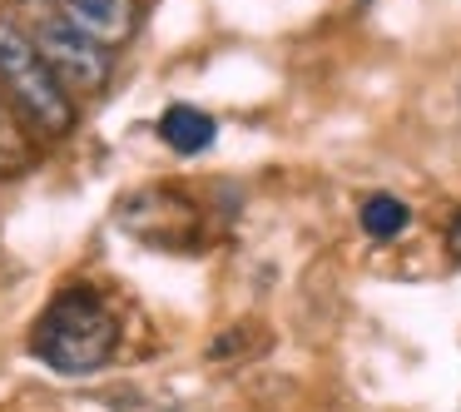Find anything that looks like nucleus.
<instances>
[{
	"instance_id": "1",
	"label": "nucleus",
	"mask_w": 461,
	"mask_h": 412,
	"mask_svg": "<svg viewBox=\"0 0 461 412\" xmlns=\"http://www.w3.org/2000/svg\"><path fill=\"white\" fill-rule=\"evenodd\" d=\"M31 348L55 372H95L120 348V318L90 288H65L50 298L31 333Z\"/></svg>"
},
{
	"instance_id": "2",
	"label": "nucleus",
	"mask_w": 461,
	"mask_h": 412,
	"mask_svg": "<svg viewBox=\"0 0 461 412\" xmlns=\"http://www.w3.org/2000/svg\"><path fill=\"white\" fill-rule=\"evenodd\" d=\"M0 90L25 114L31 130L50 134V140L75 130V95L50 70V60L41 55L35 35L25 25H15L11 15H0Z\"/></svg>"
},
{
	"instance_id": "3",
	"label": "nucleus",
	"mask_w": 461,
	"mask_h": 412,
	"mask_svg": "<svg viewBox=\"0 0 461 412\" xmlns=\"http://www.w3.org/2000/svg\"><path fill=\"white\" fill-rule=\"evenodd\" d=\"M35 45H41V55L50 60V70L65 80V90L70 95H100L104 85H110L114 75V60H110V45L95 41L90 31H80L75 21H65L60 11L41 15V21L31 25Z\"/></svg>"
},
{
	"instance_id": "4",
	"label": "nucleus",
	"mask_w": 461,
	"mask_h": 412,
	"mask_svg": "<svg viewBox=\"0 0 461 412\" xmlns=\"http://www.w3.org/2000/svg\"><path fill=\"white\" fill-rule=\"evenodd\" d=\"M45 5L60 11L65 21H75L80 31H90L104 45L130 41L134 25H140V5L134 0H45Z\"/></svg>"
},
{
	"instance_id": "5",
	"label": "nucleus",
	"mask_w": 461,
	"mask_h": 412,
	"mask_svg": "<svg viewBox=\"0 0 461 412\" xmlns=\"http://www.w3.org/2000/svg\"><path fill=\"white\" fill-rule=\"evenodd\" d=\"M159 140L169 144L174 154H203L219 140V124L203 110H194V105H169V110L159 114Z\"/></svg>"
},
{
	"instance_id": "6",
	"label": "nucleus",
	"mask_w": 461,
	"mask_h": 412,
	"mask_svg": "<svg viewBox=\"0 0 461 412\" xmlns=\"http://www.w3.org/2000/svg\"><path fill=\"white\" fill-rule=\"evenodd\" d=\"M25 114L15 105L0 100V179H11V174L31 169V130H25Z\"/></svg>"
},
{
	"instance_id": "7",
	"label": "nucleus",
	"mask_w": 461,
	"mask_h": 412,
	"mask_svg": "<svg viewBox=\"0 0 461 412\" xmlns=\"http://www.w3.org/2000/svg\"><path fill=\"white\" fill-rule=\"evenodd\" d=\"M357 219H362V233H367V239H397V233H407L411 209L402 199H392V194H372Z\"/></svg>"
},
{
	"instance_id": "8",
	"label": "nucleus",
	"mask_w": 461,
	"mask_h": 412,
	"mask_svg": "<svg viewBox=\"0 0 461 412\" xmlns=\"http://www.w3.org/2000/svg\"><path fill=\"white\" fill-rule=\"evenodd\" d=\"M451 243H456V249H461V224H456V229H451Z\"/></svg>"
}]
</instances>
